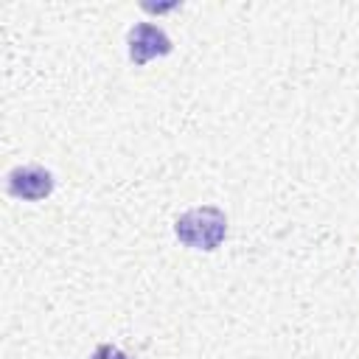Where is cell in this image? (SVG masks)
Instances as JSON below:
<instances>
[{"mask_svg":"<svg viewBox=\"0 0 359 359\" xmlns=\"http://www.w3.org/2000/svg\"><path fill=\"white\" fill-rule=\"evenodd\" d=\"M90 359H129V356H126L123 351L112 348V345H98V348H95V353H93Z\"/></svg>","mask_w":359,"mask_h":359,"instance_id":"277c9868","label":"cell"},{"mask_svg":"<svg viewBox=\"0 0 359 359\" xmlns=\"http://www.w3.org/2000/svg\"><path fill=\"white\" fill-rule=\"evenodd\" d=\"M171 39L163 28L151 25V22H137L129 31V59L140 67L154 56H168L171 53Z\"/></svg>","mask_w":359,"mask_h":359,"instance_id":"3957f363","label":"cell"},{"mask_svg":"<svg viewBox=\"0 0 359 359\" xmlns=\"http://www.w3.org/2000/svg\"><path fill=\"white\" fill-rule=\"evenodd\" d=\"M174 233L177 238L191 247V250H216L224 236H227V216L224 210L213 208V205H202V208H191L182 216H177L174 222Z\"/></svg>","mask_w":359,"mask_h":359,"instance_id":"6da1fadb","label":"cell"},{"mask_svg":"<svg viewBox=\"0 0 359 359\" xmlns=\"http://www.w3.org/2000/svg\"><path fill=\"white\" fill-rule=\"evenodd\" d=\"M6 188L11 196L25 199V202H39L50 196L53 191V174L42 165H17L6 177Z\"/></svg>","mask_w":359,"mask_h":359,"instance_id":"7a4b0ae2","label":"cell"}]
</instances>
